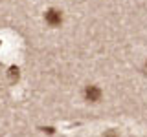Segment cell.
I'll return each mask as SVG.
<instances>
[{
  "label": "cell",
  "mask_w": 147,
  "mask_h": 137,
  "mask_svg": "<svg viewBox=\"0 0 147 137\" xmlns=\"http://www.w3.org/2000/svg\"><path fill=\"white\" fill-rule=\"evenodd\" d=\"M44 20H46V24L48 26H52V27H57V26H61L63 24V20H64V17H63V11L61 9H48V11L44 13Z\"/></svg>",
  "instance_id": "6da1fadb"
},
{
  "label": "cell",
  "mask_w": 147,
  "mask_h": 137,
  "mask_svg": "<svg viewBox=\"0 0 147 137\" xmlns=\"http://www.w3.org/2000/svg\"><path fill=\"white\" fill-rule=\"evenodd\" d=\"M83 95H85V100H86V102L96 104V102H99V100H101V97H103V91H101L99 86L88 84L85 88V91H83Z\"/></svg>",
  "instance_id": "7a4b0ae2"
},
{
  "label": "cell",
  "mask_w": 147,
  "mask_h": 137,
  "mask_svg": "<svg viewBox=\"0 0 147 137\" xmlns=\"http://www.w3.org/2000/svg\"><path fill=\"white\" fill-rule=\"evenodd\" d=\"M145 68H147V61H145Z\"/></svg>",
  "instance_id": "3957f363"
}]
</instances>
